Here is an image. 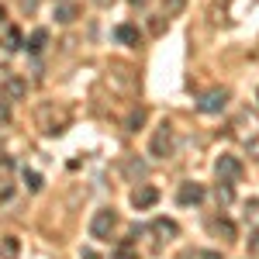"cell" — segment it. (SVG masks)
Segmentation results:
<instances>
[{"label":"cell","instance_id":"7402d4cb","mask_svg":"<svg viewBox=\"0 0 259 259\" xmlns=\"http://www.w3.org/2000/svg\"><path fill=\"white\" fill-rule=\"evenodd\" d=\"M197 259H221V252H214V249H207V252H197Z\"/></svg>","mask_w":259,"mask_h":259},{"label":"cell","instance_id":"5b68a950","mask_svg":"<svg viewBox=\"0 0 259 259\" xmlns=\"http://www.w3.org/2000/svg\"><path fill=\"white\" fill-rule=\"evenodd\" d=\"M214 173H218V180H225V183H235V180L242 177V159L239 156H218V159H214Z\"/></svg>","mask_w":259,"mask_h":259},{"label":"cell","instance_id":"277c9868","mask_svg":"<svg viewBox=\"0 0 259 259\" xmlns=\"http://www.w3.org/2000/svg\"><path fill=\"white\" fill-rule=\"evenodd\" d=\"M114 225H118V214H114V207H100L97 214L90 218V235H94V239H111Z\"/></svg>","mask_w":259,"mask_h":259},{"label":"cell","instance_id":"9c48e42d","mask_svg":"<svg viewBox=\"0 0 259 259\" xmlns=\"http://www.w3.org/2000/svg\"><path fill=\"white\" fill-rule=\"evenodd\" d=\"M76 14H80V7H76L73 0H62L59 7H56V21H59V24H73Z\"/></svg>","mask_w":259,"mask_h":259},{"label":"cell","instance_id":"d6986e66","mask_svg":"<svg viewBox=\"0 0 259 259\" xmlns=\"http://www.w3.org/2000/svg\"><path fill=\"white\" fill-rule=\"evenodd\" d=\"M24 187H28L31 194H38V190H41V177L35 173V169H24Z\"/></svg>","mask_w":259,"mask_h":259},{"label":"cell","instance_id":"7a4b0ae2","mask_svg":"<svg viewBox=\"0 0 259 259\" xmlns=\"http://www.w3.org/2000/svg\"><path fill=\"white\" fill-rule=\"evenodd\" d=\"M228 90L225 87H214V90H207V94H200V100H197V111L200 114H221L225 107H228Z\"/></svg>","mask_w":259,"mask_h":259},{"label":"cell","instance_id":"e0dca14e","mask_svg":"<svg viewBox=\"0 0 259 259\" xmlns=\"http://www.w3.org/2000/svg\"><path fill=\"white\" fill-rule=\"evenodd\" d=\"M4 49H7V52H18V49H21V31H18V28H7V38H4Z\"/></svg>","mask_w":259,"mask_h":259},{"label":"cell","instance_id":"9a60e30c","mask_svg":"<svg viewBox=\"0 0 259 259\" xmlns=\"http://www.w3.org/2000/svg\"><path fill=\"white\" fill-rule=\"evenodd\" d=\"M124 173H128L132 180H142V177H145V162L135 159V156H132V159H124Z\"/></svg>","mask_w":259,"mask_h":259},{"label":"cell","instance_id":"44dd1931","mask_svg":"<svg viewBox=\"0 0 259 259\" xmlns=\"http://www.w3.org/2000/svg\"><path fill=\"white\" fill-rule=\"evenodd\" d=\"M7 118H11V111H7V100L0 97V121H7Z\"/></svg>","mask_w":259,"mask_h":259},{"label":"cell","instance_id":"ac0fdd59","mask_svg":"<svg viewBox=\"0 0 259 259\" xmlns=\"http://www.w3.org/2000/svg\"><path fill=\"white\" fill-rule=\"evenodd\" d=\"M187 0H162V18H177Z\"/></svg>","mask_w":259,"mask_h":259},{"label":"cell","instance_id":"484cf974","mask_svg":"<svg viewBox=\"0 0 259 259\" xmlns=\"http://www.w3.org/2000/svg\"><path fill=\"white\" fill-rule=\"evenodd\" d=\"M256 100H259V90H256Z\"/></svg>","mask_w":259,"mask_h":259},{"label":"cell","instance_id":"ffe728a7","mask_svg":"<svg viewBox=\"0 0 259 259\" xmlns=\"http://www.w3.org/2000/svg\"><path fill=\"white\" fill-rule=\"evenodd\" d=\"M214 197H218V204H232V197H235V194H232V183H225V180H221L218 190H214Z\"/></svg>","mask_w":259,"mask_h":259},{"label":"cell","instance_id":"3957f363","mask_svg":"<svg viewBox=\"0 0 259 259\" xmlns=\"http://www.w3.org/2000/svg\"><path fill=\"white\" fill-rule=\"evenodd\" d=\"M149 152H152L156 159H166V156L173 152V124H169V121H162L159 128H156V135L149 142Z\"/></svg>","mask_w":259,"mask_h":259},{"label":"cell","instance_id":"5bb4252c","mask_svg":"<svg viewBox=\"0 0 259 259\" xmlns=\"http://www.w3.org/2000/svg\"><path fill=\"white\" fill-rule=\"evenodd\" d=\"M45 45H49V31H45V28L31 31V38H28V52H41Z\"/></svg>","mask_w":259,"mask_h":259},{"label":"cell","instance_id":"7c38bea8","mask_svg":"<svg viewBox=\"0 0 259 259\" xmlns=\"http://www.w3.org/2000/svg\"><path fill=\"white\" fill-rule=\"evenodd\" d=\"M211 228H214L225 242H235V225H232L228 218H214V221H211Z\"/></svg>","mask_w":259,"mask_h":259},{"label":"cell","instance_id":"603a6c76","mask_svg":"<svg viewBox=\"0 0 259 259\" xmlns=\"http://www.w3.org/2000/svg\"><path fill=\"white\" fill-rule=\"evenodd\" d=\"M7 169H11V159L4 156V159H0V173H7Z\"/></svg>","mask_w":259,"mask_h":259},{"label":"cell","instance_id":"30bf717a","mask_svg":"<svg viewBox=\"0 0 259 259\" xmlns=\"http://www.w3.org/2000/svg\"><path fill=\"white\" fill-rule=\"evenodd\" d=\"M114 38L121 41V45H139V28H135V24H118V28H114Z\"/></svg>","mask_w":259,"mask_h":259},{"label":"cell","instance_id":"ba28073f","mask_svg":"<svg viewBox=\"0 0 259 259\" xmlns=\"http://www.w3.org/2000/svg\"><path fill=\"white\" fill-rule=\"evenodd\" d=\"M28 94V83L21 80V76H7V80L0 83V97L4 100H24Z\"/></svg>","mask_w":259,"mask_h":259},{"label":"cell","instance_id":"cb8c5ba5","mask_svg":"<svg viewBox=\"0 0 259 259\" xmlns=\"http://www.w3.org/2000/svg\"><path fill=\"white\" fill-rule=\"evenodd\" d=\"M128 4H132V7H145L149 0H128Z\"/></svg>","mask_w":259,"mask_h":259},{"label":"cell","instance_id":"8992f818","mask_svg":"<svg viewBox=\"0 0 259 259\" xmlns=\"http://www.w3.org/2000/svg\"><path fill=\"white\" fill-rule=\"evenodd\" d=\"M204 183H194V180H187V183H180V190H177V204L180 207H194V204H200L204 200Z\"/></svg>","mask_w":259,"mask_h":259},{"label":"cell","instance_id":"6da1fadb","mask_svg":"<svg viewBox=\"0 0 259 259\" xmlns=\"http://www.w3.org/2000/svg\"><path fill=\"white\" fill-rule=\"evenodd\" d=\"M232 135L249 149V156H256V159H259V114L242 111L239 118L232 121Z\"/></svg>","mask_w":259,"mask_h":259},{"label":"cell","instance_id":"4fadbf2b","mask_svg":"<svg viewBox=\"0 0 259 259\" xmlns=\"http://www.w3.org/2000/svg\"><path fill=\"white\" fill-rule=\"evenodd\" d=\"M18 252H21V242L14 239V235L0 239V256H4V259H18Z\"/></svg>","mask_w":259,"mask_h":259},{"label":"cell","instance_id":"2e32d148","mask_svg":"<svg viewBox=\"0 0 259 259\" xmlns=\"http://www.w3.org/2000/svg\"><path fill=\"white\" fill-rule=\"evenodd\" d=\"M124 124H128V132H139L142 124H145V107H135V111L128 114V121H124Z\"/></svg>","mask_w":259,"mask_h":259},{"label":"cell","instance_id":"52a82bcc","mask_svg":"<svg viewBox=\"0 0 259 259\" xmlns=\"http://www.w3.org/2000/svg\"><path fill=\"white\" fill-rule=\"evenodd\" d=\"M156 200H159V190H156V187H149V183H139V187L132 190V204H135L139 211H149Z\"/></svg>","mask_w":259,"mask_h":259},{"label":"cell","instance_id":"8fae6325","mask_svg":"<svg viewBox=\"0 0 259 259\" xmlns=\"http://www.w3.org/2000/svg\"><path fill=\"white\" fill-rule=\"evenodd\" d=\"M152 232L162 235V239H173V235H180V225H177V221H169V218H156V221H152Z\"/></svg>","mask_w":259,"mask_h":259},{"label":"cell","instance_id":"d4e9b609","mask_svg":"<svg viewBox=\"0 0 259 259\" xmlns=\"http://www.w3.org/2000/svg\"><path fill=\"white\" fill-rule=\"evenodd\" d=\"M4 18H7V11H4V7H0V21H4Z\"/></svg>","mask_w":259,"mask_h":259}]
</instances>
